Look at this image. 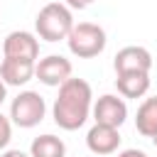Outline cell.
<instances>
[{"instance_id":"cell-1","label":"cell","mask_w":157,"mask_h":157,"mask_svg":"<svg viewBox=\"0 0 157 157\" xmlns=\"http://www.w3.org/2000/svg\"><path fill=\"white\" fill-rule=\"evenodd\" d=\"M91 105H93L91 83L86 78L69 76L59 86V93L52 105V118L61 130L74 132V130L83 128L86 120L91 118Z\"/></svg>"},{"instance_id":"cell-2","label":"cell","mask_w":157,"mask_h":157,"mask_svg":"<svg viewBox=\"0 0 157 157\" xmlns=\"http://www.w3.org/2000/svg\"><path fill=\"white\" fill-rule=\"evenodd\" d=\"M74 27V12L64 2H47L34 17V32L44 42H61Z\"/></svg>"},{"instance_id":"cell-3","label":"cell","mask_w":157,"mask_h":157,"mask_svg":"<svg viewBox=\"0 0 157 157\" xmlns=\"http://www.w3.org/2000/svg\"><path fill=\"white\" fill-rule=\"evenodd\" d=\"M66 44H69V52L74 56L93 59L105 49L108 37H105V29L96 22H74V27L66 37Z\"/></svg>"},{"instance_id":"cell-4","label":"cell","mask_w":157,"mask_h":157,"mask_svg":"<svg viewBox=\"0 0 157 157\" xmlns=\"http://www.w3.org/2000/svg\"><path fill=\"white\" fill-rule=\"evenodd\" d=\"M44 115H47V103L37 91H29V88L20 91L10 103V120L17 128L29 130V128L39 125L44 120Z\"/></svg>"},{"instance_id":"cell-5","label":"cell","mask_w":157,"mask_h":157,"mask_svg":"<svg viewBox=\"0 0 157 157\" xmlns=\"http://www.w3.org/2000/svg\"><path fill=\"white\" fill-rule=\"evenodd\" d=\"M91 115L96 123L101 125H110V128H120L128 120V103L125 98L118 93H103L93 101L91 105Z\"/></svg>"},{"instance_id":"cell-6","label":"cell","mask_w":157,"mask_h":157,"mask_svg":"<svg viewBox=\"0 0 157 157\" xmlns=\"http://www.w3.org/2000/svg\"><path fill=\"white\" fill-rule=\"evenodd\" d=\"M71 71H74L71 61L61 54H49L34 61V78H39V83L52 86V88H59L71 76Z\"/></svg>"},{"instance_id":"cell-7","label":"cell","mask_w":157,"mask_h":157,"mask_svg":"<svg viewBox=\"0 0 157 157\" xmlns=\"http://www.w3.org/2000/svg\"><path fill=\"white\" fill-rule=\"evenodd\" d=\"M2 56H15V59H39V39L37 34L27 29H15L2 39Z\"/></svg>"},{"instance_id":"cell-8","label":"cell","mask_w":157,"mask_h":157,"mask_svg":"<svg viewBox=\"0 0 157 157\" xmlns=\"http://www.w3.org/2000/svg\"><path fill=\"white\" fill-rule=\"evenodd\" d=\"M120 128H110V125H101L93 123V128L86 132V145L96 157H108L115 155L120 147Z\"/></svg>"},{"instance_id":"cell-9","label":"cell","mask_w":157,"mask_h":157,"mask_svg":"<svg viewBox=\"0 0 157 157\" xmlns=\"http://www.w3.org/2000/svg\"><path fill=\"white\" fill-rule=\"evenodd\" d=\"M113 69H115V74H125V71H150V69H152V54H150L145 47L128 44V47H123V49L115 54Z\"/></svg>"},{"instance_id":"cell-10","label":"cell","mask_w":157,"mask_h":157,"mask_svg":"<svg viewBox=\"0 0 157 157\" xmlns=\"http://www.w3.org/2000/svg\"><path fill=\"white\" fill-rule=\"evenodd\" d=\"M0 78L5 86H27L34 78V61L29 59H15V56H2L0 59Z\"/></svg>"},{"instance_id":"cell-11","label":"cell","mask_w":157,"mask_h":157,"mask_svg":"<svg viewBox=\"0 0 157 157\" xmlns=\"http://www.w3.org/2000/svg\"><path fill=\"white\" fill-rule=\"evenodd\" d=\"M115 88L123 98H142L150 91V71L115 74Z\"/></svg>"},{"instance_id":"cell-12","label":"cell","mask_w":157,"mask_h":157,"mask_svg":"<svg viewBox=\"0 0 157 157\" xmlns=\"http://www.w3.org/2000/svg\"><path fill=\"white\" fill-rule=\"evenodd\" d=\"M135 130L150 140L157 135V96H150L140 103L137 115H135Z\"/></svg>"},{"instance_id":"cell-13","label":"cell","mask_w":157,"mask_h":157,"mask_svg":"<svg viewBox=\"0 0 157 157\" xmlns=\"http://www.w3.org/2000/svg\"><path fill=\"white\" fill-rule=\"evenodd\" d=\"M29 157H66V145L61 137L44 132L32 140L29 145Z\"/></svg>"},{"instance_id":"cell-14","label":"cell","mask_w":157,"mask_h":157,"mask_svg":"<svg viewBox=\"0 0 157 157\" xmlns=\"http://www.w3.org/2000/svg\"><path fill=\"white\" fill-rule=\"evenodd\" d=\"M10 140H12V120H10V115L0 113V152L7 150Z\"/></svg>"},{"instance_id":"cell-15","label":"cell","mask_w":157,"mask_h":157,"mask_svg":"<svg viewBox=\"0 0 157 157\" xmlns=\"http://www.w3.org/2000/svg\"><path fill=\"white\" fill-rule=\"evenodd\" d=\"M115 157H147V152L145 150H137V147H128V150L115 152Z\"/></svg>"},{"instance_id":"cell-16","label":"cell","mask_w":157,"mask_h":157,"mask_svg":"<svg viewBox=\"0 0 157 157\" xmlns=\"http://www.w3.org/2000/svg\"><path fill=\"white\" fill-rule=\"evenodd\" d=\"M64 5L71 10H86L88 5H93V0H64Z\"/></svg>"},{"instance_id":"cell-17","label":"cell","mask_w":157,"mask_h":157,"mask_svg":"<svg viewBox=\"0 0 157 157\" xmlns=\"http://www.w3.org/2000/svg\"><path fill=\"white\" fill-rule=\"evenodd\" d=\"M0 157H29V152H22V150H2Z\"/></svg>"},{"instance_id":"cell-18","label":"cell","mask_w":157,"mask_h":157,"mask_svg":"<svg viewBox=\"0 0 157 157\" xmlns=\"http://www.w3.org/2000/svg\"><path fill=\"white\" fill-rule=\"evenodd\" d=\"M5 98H7V86H5V81L0 78V105L5 103Z\"/></svg>"},{"instance_id":"cell-19","label":"cell","mask_w":157,"mask_h":157,"mask_svg":"<svg viewBox=\"0 0 157 157\" xmlns=\"http://www.w3.org/2000/svg\"><path fill=\"white\" fill-rule=\"evenodd\" d=\"M152 142H155V147H157V135H155V137H152Z\"/></svg>"},{"instance_id":"cell-20","label":"cell","mask_w":157,"mask_h":157,"mask_svg":"<svg viewBox=\"0 0 157 157\" xmlns=\"http://www.w3.org/2000/svg\"><path fill=\"white\" fill-rule=\"evenodd\" d=\"M93 157H96V155H93Z\"/></svg>"}]
</instances>
